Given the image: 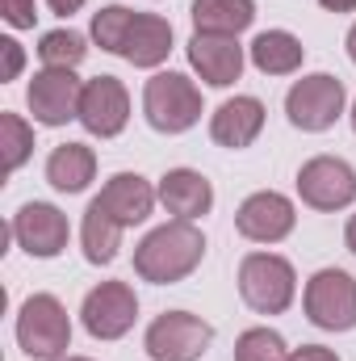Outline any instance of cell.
Listing matches in <instances>:
<instances>
[{"label": "cell", "mask_w": 356, "mask_h": 361, "mask_svg": "<svg viewBox=\"0 0 356 361\" xmlns=\"http://www.w3.org/2000/svg\"><path fill=\"white\" fill-rule=\"evenodd\" d=\"M205 257V235L184 223V219H172L155 231H147L134 248V273L151 286H172V281H184L189 273L201 265Z\"/></svg>", "instance_id": "1"}, {"label": "cell", "mask_w": 356, "mask_h": 361, "mask_svg": "<svg viewBox=\"0 0 356 361\" xmlns=\"http://www.w3.org/2000/svg\"><path fill=\"white\" fill-rule=\"evenodd\" d=\"M17 345L34 361H59L72 349V319L55 294H30L17 311Z\"/></svg>", "instance_id": "2"}, {"label": "cell", "mask_w": 356, "mask_h": 361, "mask_svg": "<svg viewBox=\"0 0 356 361\" xmlns=\"http://www.w3.org/2000/svg\"><path fill=\"white\" fill-rule=\"evenodd\" d=\"M147 126L160 135H184L201 122V89L184 72H155L143 85Z\"/></svg>", "instance_id": "3"}, {"label": "cell", "mask_w": 356, "mask_h": 361, "mask_svg": "<svg viewBox=\"0 0 356 361\" xmlns=\"http://www.w3.org/2000/svg\"><path fill=\"white\" fill-rule=\"evenodd\" d=\"M239 294L256 315H281L298 294V273L276 252H248L239 261Z\"/></svg>", "instance_id": "4"}, {"label": "cell", "mask_w": 356, "mask_h": 361, "mask_svg": "<svg viewBox=\"0 0 356 361\" xmlns=\"http://www.w3.org/2000/svg\"><path fill=\"white\" fill-rule=\"evenodd\" d=\"M344 80H336L331 72H310L302 80H293V89L285 92V114L298 130L306 135H319V130H331L344 114Z\"/></svg>", "instance_id": "5"}, {"label": "cell", "mask_w": 356, "mask_h": 361, "mask_svg": "<svg viewBox=\"0 0 356 361\" xmlns=\"http://www.w3.org/2000/svg\"><path fill=\"white\" fill-rule=\"evenodd\" d=\"M302 311L323 332L356 328V277L344 269H319L302 290Z\"/></svg>", "instance_id": "6"}, {"label": "cell", "mask_w": 356, "mask_h": 361, "mask_svg": "<svg viewBox=\"0 0 356 361\" xmlns=\"http://www.w3.org/2000/svg\"><path fill=\"white\" fill-rule=\"evenodd\" d=\"M214 345V328L193 311H164L151 319L143 349L151 361H201Z\"/></svg>", "instance_id": "7"}, {"label": "cell", "mask_w": 356, "mask_h": 361, "mask_svg": "<svg viewBox=\"0 0 356 361\" xmlns=\"http://www.w3.org/2000/svg\"><path fill=\"white\" fill-rule=\"evenodd\" d=\"M139 319V298L130 281H101L80 302V324L92 341H122Z\"/></svg>", "instance_id": "8"}, {"label": "cell", "mask_w": 356, "mask_h": 361, "mask_svg": "<svg viewBox=\"0 0 356 361\" xmlns=\"http://www.w3.org/2000/svg\"><path fill=\"white\" fill-rule=\"evenodd\" d=\"M298 197L323 214L348 210L356 202V169L340 156H314L298 169Z\"/></svg>", "instance_id": "9"}, {"label": "cell", "mask_w": 356, "mask_h": 361, "mask_svg": "<svg viewBox=\"0 0 356 361\" xmlns=\"http://www.w3.org/2000/svg\"><path fill=\"white\" fill-rule=\"evenodd\" d=\"M80 92L84 80L72 68H42L25 89V105L38 126H68L72 118H80Z\"/></svg>", "instance_id": "10"}, {"label": "cell", "mask_w": 356, "mask_h": 361, "mask_svg": "<svg viewBox=\"0 0 356 361\" xmlns=\"http://www.w3.org/2000/svg\"><path fill=\"white\" fill-rule=\"evenodd\" d=\"M8 235H13L34 261H55V257L68 248L72 227H68V214H63L59 206H51V202H25V206L13 214Z\"/></svg>", "instance_id": "11"}, {"label": "cell", "mask_w": 356, "mask_h": 361, "mask_svg": "<svg viewBox=\"0 0 356 361\" xmlns=\"http://www.w3.org/2000/svg\"><path fill=\"white\" fill-rule=\"evenodd\" d=\"M293 223H298V206L285 193H276V189L248 193L239 202V210H235V227L252 244H281L293 231Z\"/></svg>", "instance_id": "12"}, {"label": "cell", "mask_w": 356, "mask_h": 361, "mask_svg": "<svg viewBox=\"0 0 356 361\" xmlns=\"http://www.w3.org/2000/svg\"><path fill=\"white\" fill-rule=\"evenodd\" d=\"M89 135L96 139H117L130 122V92L117 76H92L84 80L80 92V118H76Z\"/></svg>", "instance_id": "13"}, {"label": "cell", "mask_w": 356, "mask_h": 361, "mask_svg": "<svg viewBox=\"0 0 356 361\" xmlns=\"http://www.w3.org/2000/svg\"><path fill=\"white\" fill-rule=\"evenodd\" d=\"M243 47L239 38H227V34H193L189 38V68L210 85V89H231L239 76H243Z\"/></svg>", "instance_id": "14"}, {"label": "cell", "mask_w": 356, "mask_h": 361, "mask_svg": "<svg viewBox=\"0 0 356 361\" xmlns=\"http://www.w3.org/2000/svg\"><path fill=\"white\" fill-rule=\"evenodd\" d=\"M265 130V101L260 97H231L210 114V139L227 152H243Z\"/></svg>", "instance_id": "15"}, {"label": "cell", "mask_w": 356, "mask_h": 361, "mask_svg": "<svg viewBox=\"0 0 356 361\" xmlns=\"http://www.w3.org/2000/svg\"><path fill=\"white\" fill-rule=\"evenodd\" d=\"M96 202H101L122 227H139V223L151 219V210H155V202H160V189L147 177H139V173H113V177L105 180V189L96 193Z\"/></svg>", "instance_id": "16"}, {"label": "cell", "mask_w": 356, "mask_h": 361, "mask_svg": "<svg viewBox=\"0 0 356 361\" xmlns=\"http://www.w3.org/2000/svg\"><path fill=\"white\" fill-rule=\"evenodd\" d=\"M160 202L172 219H184V223H197L201 214H210L214 206V185L201 177L197 169H168L160 177Z\"/></svg>", "instance_id": "17"}, {"label": "cell", "mask_w": 356, "mask_h": 361, "mask_svg": "<svg viewBox=\"0 0 356 361\" xmlns=\"http://www.w3.org/2000/svg\"><path fill=\"white\" fill-rule=\"evenodd\" d=\"M168 51H172V21H164L160 13H134L122 59L134 68H160L168 59Z\"/></svg>", "instance_id": "18"}, {"label": "cell", "mask_w": 356, "mask_h": 361, "mask_svg": "<svg viewBox=\"0 0 356 361\" xmlns=\"http://www.w3.org/2000/svg\"><path fill=\"white\" fill-rule=\"evenodd\" d=\"M248 59H252V68L265 72V76H293V72L302 68V59H306V47H302V38L289 34V30H265V34L252 38Z\"/></svg>", "instance_id": "19"}, {"label": "cell", "mask_w": 356, "mask_h": 361, "mask_svg": "<svg viewBox=\"0 0 356 361\" xmlns=\"http://www.w3.org/2000/svg\"><path fill=\"white\" fill-rule=\"evenodd\" d=\"M189 17H193V34L239 38L256 21V0H193Z\"/></svg>", "instance_id": "20"}, {"label": "cell", "mask_w": 356, "mask_h": 361, "mask_svg": "<svg viewBox=\"0 0 356 361\" xmlns=\"http://www.w3.org/2000/svg\"><path fill=\"white\" fill-rule=\"evenodd\" d=\"M96 177V152L89 143H59L46 156V180L59 193H84Z\"/></svg>", "instance_id": "21"}, {"label": "cell", "mask_w": 356, "mask_h": 361, "mask_svg": "<svg viewBox=\"0 0 356 361\" xmlns=\"http://www.w3.org/2000/svg\"><path fill=\"white\" fill-rule=\"evenodd\" d=\"M122 223L92 197L89 210H84V223H80V248H84V261L89 265H109L122 248Z\"/></svg>", "instance_id": "22"}, {"label": "cell", "mask_w": 356, "mask_h": 361, "mask_svg": "<svg viewBox=\"0 0 356 361\" xmlns=\"http://www.w3.org/2000/svg\"><path fill=\"white\" fill-rule=\"evenodd\" d=\"M84 55H89V42H84V34H76V30H46L42 38H38V59H42V68H80L84 63Z\"/></svg>", "instance_id": "23"}, {"label": "cell", "mask_w": 356, "mask_h": 361, "mask_svg": "<svg viewBox=\"0 0 356 361\" xmlns=\"http://www.w3.org/2000/svg\"><path fill=\"white\" fill-rule=\"evenodd\" d=\"M0 156H4V177H13L30 156H34V126L21 114H0Z\"/></svg>", "instance_id": "24"}, {"label": "cell", "mask_w": 356, "mask_h": 361, "mask_svg": "<svg viewBox=\"0 0 356 361\" xmlns=\"http://www.w3.org/2000/svg\"><path fill=\"white\" fill-rule=\"evenodd\" d=\"M130 25H134V13H130L126 4H105L101 13H92L89 34H92V42H96L101 51H109V55H122Z\"/></svg>", "instance_id": "25"}, {"label": "cell", "mask_w": 356, "mask_h": 361, "mask_svg": "<svg viewBox=\"0 0 356 361\" xmlns=\"http://www.w3.org/2000/svg\"><path fill=\"white\" fill-rule=\"evenodd\" d=\"M235 361H289V345L272 328H248L235 341Z\"/></svg>", "instance_id": "26"}, {"label": "cell", "mask_w": 356, "mask_h": 361, "mask_svg": "<svg viewBox=\"0 0 356 361\" xmlns=\"http://www.w3.org/2000/svg\"><path fill=\"white\" fill-rule=\"evenodd\" d=\"M0 13L13 30H34V21H38L34 0H0Z\"/></svg>", "instance_id": "27"}, {"label": "cell", "mask_w": 356, "mask_h": 361, "mask_svg": "<svg viewBox=\"0 0 356 361\" xmlns=\"http://www.w3.org/2000/svg\"><path fill=\"white\" fill-rule=\"evenodd\" d=\"M0 55H4V68H0V80H17L21 68H25V51L17 38H0Z\"/></svg>", "instance_id": "28"}, {"label": "cell", "mask_w": 356, "mask_h": 361, "mask_svg": "<svg viewBox=\"0 0 356 361\" xmlns=\"http://www.w3.org/2000/svg\"><path fill=\"white\" fill-rule=\"evenodd\" d=\"M289 361H340V353H331L323 345H302V349H289Z\"/></svg>", "instance_id": "29"}, {"label": "cell", "mask_w": 356, "mask_h": 361, "mask_svg": "<svg viewBox=\"0 0 356 361\" xmlns=\"http://www.w3.org/2000/svg\"><path fill=\"white\" fill-rule=\"evenodd\" d=\"M89 0H46V8L55 13V17H72V13H80Z\"/></svg>", "instance_id": "30"}, {"label": "cell", "mask_w": 356, "mask_h": 361, "mask_svg": "<svg viewBox=\"0 0 356 361\" xmlns=\"http://www.w3.org/2000/svg\"><path fill=\"white\" fill-rule=\"evenodd\" d=\"M327 13H356V0H319Z\"/></svg>", "instance_id": "31"}, {"label": "cell", "mask_w": 356, "mask_h": 361, "mask_svg": "<svg viewBox=\"0 0 356 361\" xmlns=\"http://www.w3.org/2000/svg\"><path fill=\"white\" fill-rule=\"evenodd\" d=\"M344 244H348V252L356 257V214L348 219V227H344Z\"/></svg>", "instance_id": "32"}, {"label": "cell", "mask_w": 356, "mask_h": 361, "mask_svg": "<svg viewBox=\"0 0 356 361\" xmlns=\"http://www.w3.org/2000/svg\"><path fill=\"white\" fill-rule=\"evenodd\" d=\"M344 47H348V59L356 63V21H352V30H348V38H344Z\"/></svg>", "instance_id": "33"}, {"label": "cell", "mask_w": 356, "mask_h": 361, "mask_svg": "<svg viewBox=\"0 0 356 361\" xmlns=\"http://www.w3.org/2000/svg\"><path fill=\"white\" fill-rule=\"evenodd\" d=\"M59 361H92V357H59Z\"/></svg>", "instance_id": "34"}, {"label": "cell", "mask_w": 356, "mask_h": 361, "mask_svg": "<svg viewBox=\"0 0 356 361\" xmlns=\"http://www.w3.org/2000/svg\"><path fill=\"white\" fill-rule=\"evenodd\" d=\"M352 130H356V101H352Z\"/></svg>", "instance_id": "35"}]
</instances>
